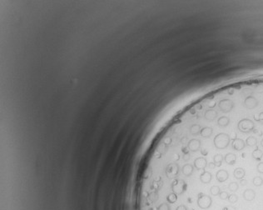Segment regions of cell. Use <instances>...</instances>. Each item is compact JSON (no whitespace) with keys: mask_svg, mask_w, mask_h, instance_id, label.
<instances>
[{"mask_svg":"<svg viewBox=\"0 0 263 210\" xmlns=\"http://www.w3.org/2000/svg\"><path fill=\"white\" fill-rule=\"evenodd\" d=\"M233 175H234L235 179H237L238 180H242L243 179V178L246 175V171L242 168H237L234 170Z\"/></svg>","mask_w":263,"mask_h":210,"instance_id":"cell-9","label":"cell"},{"mask_svg":"<svg viewBox=\"0 0 263 210\" xmlns=\"http://www.w3.org/2000/svg\"><path fill=\"white\" fill-rule=\"evenodd\" d=\"M240 181H241V182H240V184H241V185H242V186H245V185L247 184V180L242 179V180H240Z\"/></svg>","mask_w":263,"mask_h":210,"instance_id":"cell-21","label":"cell"},{"mask_svg":"<svg viewBox=\"0 0 263 210\" xmlns=\"http://www.w3.org/2000/svg\"><path fill=\"white\" fill-rule=\"evenodd\" d=\"M252 183L253 184L255 185L256 187H260V186H262L263 184V179L262 178H261V177H254V179L252 180Z\"/></svg>","mask_w":263,"mask_h":210,"instance_id":"cell-14","label":"cell"},{"mask_svg":"<svg viewBox=\"0 0 263 210\" xmlns=\"http://www.w3.org/2000/svg\"><path fill=\"white\" fill-rule=\"evenodd\" d=\"M212 179V174L209 172V171H202V173L200 174L199 176V180L201 182V184H208L211 183Z\"/></svg>","mask_w":263,"mask_h":210,"instance_id":"cell-5","label":"cell"},{"mask_svg":"<svg viewBox=\"0 0 263 210\" xmlns=\"http://www.w3.org/2000/svg\"><path fill=\"white\" fill-rule=\"evenodd\" d=\"M237 128L241 133H251L255 128V123L250 118H242L238 122Z\"/></svg>","mask_w":263,"mask_h":210,"instance_id":"cell-2","label":"cell"},{"mask_svg":"<svg viewBox=\"0 0 263 210\" xmlns=\"http://www.w3.org/2000/svg\"><path fill=\"white\" fill-rule=\"evenodd\" d=\"M224 160L226 162V164H229V165H234L236 164L237 161V156L232 153H228L225 155L224 157Z\"/></svg>","mask_w":263,"mask_h":210,"instance_id":"cell-8","label":"cell"},{"mask_svg":"<svg viewBox=\"0 0 263 210\" xmlns=\"http://www.w3.org/2000/svg\"><path fill=\"white\" fill-rule=\"evenodd\" d=\"M210 193L213 196H217V195L220 194V193H221V189H220L219 186L214 185V186H212V188L210 189Z\"/></svg>","mask_w":263,"mask_h":210,"instance_id":"cell-13","label":"cell"},{"mask_svg":"<svg viewBox=\"0 0 263 210\" xmlns=\"http://www.w3.org/2000/svg\"><path fill=\"white\" fill-rule=\"evenodd\" d=\"M252 158L255 160H257V161H260L261 159H262L263 157V152L262 150H260V149L257 148V149H255V150H253L252 154Z\"/></svg>","mask_w":263,"mask_h":210,"instance_id":"cell-12","label":"cell"},{"mask_svg":"<svg viewBox=\"0 0 263 210\" xmlns=\"http://www.w3.org/2000/svg\"><path fill=\"white\" fill-rule=\"evenodd\" d=\"M238 200V197L237 194H231L229 195V197H228V201L231 203V204H235V203H237Z\"/></svg>","mask_w":263,"mask_h":210,"instance_id":"cell-16","label":"cell"},{"mask_svg":"<svg viewBox=\"0 0 263 210\" xmlns=\"http://www.w3.org/2000/svg\"><path fill=\"white\" fill-rule=\"evenodd\" d=\"M257 170L258 173L263 174V162H261V163L258 164L257 167Z\"/></svg>","mask_w":263,"mask_h":210,"instance_id":"cell-19","label":"cell"},{"mask_svg":"<svg viewBox=\"0 0 263 210\" xmlns=\"http://www.w3.org/2000/svg\"><path fill=\"white\" fill-rule=\"evenodd\" d=\"M222 210H237V209L232 206H227V207H224Z\"/></svg>","mask_w":263,"mask_h":210,"instance_id":"cell-20","label":"cell"},{"mask_svg":"<svg viewBox=\"0 0 263 210\" xmlns=\"http://www.w3.org/2000/svg\"><path fill=\"white\" fill-rule=\"evenodd\" d=\"M232 147L236 151H242L246 147V142L242 138H234L232 140Z\"/></svg>","mask_w":263,"mask_h":210,"instance_id":"cell-4","label":"cell"},{"mask_svg":"<svg viewBox=\"0 0 263 210\" xmlns=\"http://www.w3.org/2000/svg\"><path fill=\"white\" fill-rule=\"evenodd\" d=\"M238 189H239V185L236 182H232L228 185V189L230 190L231 192H237Z\"/></svg>","mask_w":263,"mask_h":210,"instance_id":"cell-15","label":"cell"},{"mask_svg":"<svg viewBox=\"0 0 263 210\" xmlns=\"http://www.w3.org/2000/svg\"><path fill=\"white\" fill-rule=\"evenodd\" d=\"M223 156L221 154H217L213 156V164L215 165V167H220L222 164V161H223Z\"/></svg>","mask_w":263,"mask_h":210,"instance_id":"cell-10","label":"cell"},{"mask_svg":"<svg viewBox=\"0 0 263 210\" xmlns=\"http://www.w3.org/2000/svg\"><path fill=\"white\" fill-rule=\"evenodd\" d=\"M230 142H231L230 136L225 133H217L213 139L214 147L217 149H221V150L227 149L230 144Z\"/></svg>","mask_w":263,"mask_h":210,"instance_id":"cell-1","label":"cell"},{"mask_svg":"<svg viewBox=\"0 0 263 210\" xmlns=\"http://www.w3.org/2000/svg\"><path fill=\"white\" fill-rule=\"evenodd\" d=\"M228 178H229V174L225 169L218 170L217 174H216V179L219 183H223V182L227 181L228 179Z\"/></svg>","mask_w":263,"mask_h":210,"instance_id":"cell-6","label":"cell"},{"mask_svg":"<svg viewBox=\"0 0 263 210\" xmlns=\"http://www.w3.org/2000/svg\"><path fill=\"white\" fill-rule=\"evenodd\" d=\"M196 204L201 209H207L211 207L212 204V199L210 196L201 193L198 194Z\"/></svg>","mask_w":263,"mask_h":210,"instance_id":"cell-3","label":"cell"},{"mask_svg":"<svg viewBox=\"0 0 263 210\" xmlns=\"http://www.w3.org/2000/svg\"><path fill=\"white\" fill-rule=\"evenodd\" d=\"M246 145H247L249 147H256L257 146V138L256 137H253V136H251V137H248L247 139H246Z\"/></svg>","mask_w":263,"mask_h":210,"instance_id":"cell-11","label":"cell"},{"mask_svg":"<svg viewBox=\"0 0 263 210\" xmlns=\"http://www.w3.org/2000/svg\"><path fill=\"white\" fill-rule=\"evenodd\" d=\"M255 119L258 121L259 123H261L263 125V111L258 114L257 117H255Z\"/></svg>","mask_w":263,"mask_h":210,"instance_id":"cell-18","label":"cell"},{"mask_svg":"<svg viewBox=\"0 0 263 210\" xmlns=\"http://www.w3.org/2000/svg\"><path fill=\"white\" fill-rule=\"evenodd\" d=\"M219 197H220V199L222 200H226L228 199L229 194H228V193L226 192V191H221V193L219 194Z\"/></svg>","mask_w":263,"mask_h":210,"instance_id":"cell-17","label":"cell"},{"mask_svg":"<svg viewBox=\"0 0 263 210\" xmlns=\"http://www.w3.org/2000/svg\"><path fill=\"white\" fill-rule=\"evenodd\" d=\"M261 145H262V147H263V138L262 139V141H261Z\"/></svg>","mask_w":263,"mask_h":210,"instance_id":"cell-22","label":"cell"},{"mask_svg":"<svg viewBox=\"0 0 263 210\" xmlns=\"http://www.w3.org/2000/svg\"><path fill=\"white\" fill-rule=\"evenodd\" d=\"M255 197H256V193L253 189H246L243 193V198L244 199L247 200V201H252V200L255 199Z\"/></svg>","mask_w":263,"mask_h":210,"instance_id":"cell-7","label":"cell"}]
</instances>
